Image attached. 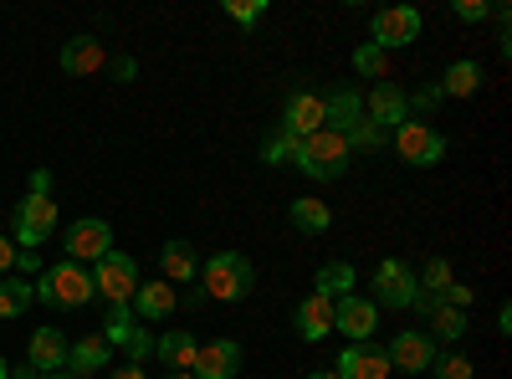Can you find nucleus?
I'll list each match as a JSON object with an SVG mask.
<instances>
[{"mask_svg":"<svg viewBox=\"0 0 512 379\" xmlns=\"http://www.w3.org/2000/svg\"><path fill=\"white\" fill-rule=\"evenodd\" d=\"M31 298L47 308H82L98 298V287H93V272H82V262H57L52 272H41L31 282Z\"/></svg>","mask_w":512,"mask_h":379,"instance_id":"f257e3e1","label":"nucleus"},{"mask_svg":"<svg viewBox=\"0 0 512 379\" xmlns=\"http://www.w3.org/2000/svg\"><path fill=\"white\" fill-rule=\"evenodd\" d=\"M349 159H354V149L338 139L333 129H318L308 139H297V154H292V164L308 180H344L349 175Z\"/></svg>","mask_w":512,"mask_h":379,"instance_id":"f03ea898","label":"nucleus"},{"mask_svg":"<svg viewBox=\"0 0 512 379\" xmlns=\"http://www.w3.org/2000/svg\"><path fill=\"white\" fill-rule=\"evenodd\" d=\"M256 287V272L241 251H216L210 262H200V292L216 303H241L246 292Z\"/></svg>","mask_w":512,"mask_h":379,"instance_id":"7ed1b4c3","label":"nucleus"},{"mask_svg":"<svg viewBox=\"0 0 512 379\" xmlns=\"http://www.w3.org/2000/svg\"><path fill=\"white\" fill-rule=\"evenodd\" d=\"M390 144H395V154H400L405 164H415V170H431V164H441V159H446V134H441V129H431L425 118L400 123V129L390 134Z\"/></svg>","mask_w":512,"mask_h":379,"instance_id":"20e7f679","label":"nucleus"},{"mask_svg":"<svg viewBox=\"0 0 512 379\" xmlns=\"http://www.w3.org/2000/svg\"><path fill=\"white\" fill-rule=\"evenodd\" d=\"M415 292H420V282H415V267H405L400 257H384L379 267H374V308L384 303V308H410L415 303Z\"/></svg>","mask_w":512,"mask_h":379,"instance_id":"39448f33","label":"nucleus"},{"mask_svg":"<svg viewBox=\"0 0 512 379\" xmlns=\"http://www.w3.org/2000/svg\"><path fill=\"white\" fill-rule=\"evenodd\" d=\"M52 231H57V205H52V195H26V200L16 205V246H21V251H36Z\"/></svg>","mask_w":512,"mask_h":379,"instance_id":"423d86ee","label":"nucleus"},{"mask_svg":"<svg viewBox=\"0 0 512 379\" xmlns=\"http://www.w3.org/2000/svg\"><path fill=\"white\" fill-rule=\"evenodd\" d=\"M364 118L374 123V129L395 134L400 123H410V93L400 88V82H374L369 98H364Z\"/></svg>","mask_w":512,"mask_h":379,"instance_id":"0eeeda50","label":"nucleus"},{"mask_svg":"<svg viewBox=\"0 0 512 379\" xmlns=\"http://www.w3.org/2000/svg\"><path fill=\"white\" fill-rule=\"evenodd\" d=\"M93 287L108 303H128L139 292V262L123 257V251H108V257L98 262V272H93Z\"/></svg>","mask_w":512,"mask_h":379,"instance_id":"6e6552de","label":"nucleus"},{"mask_svg":"<svg viewBox=\"0 0 512 379\" xmlns=\"http://www.w3.org/2000/svg\"><path fill=\"white\" fill-rule=\"evenodd\" d=\"M374 36V47H384V52H395V47H410V41L420 36V11L415 6H384V11H374V26H369Z\"/></svg>","mask_w":512,"mask_h":379,"instance_id":"1a4fd4ad","label":"nucleus"},{"mask_svg":"<svg viewBox=\"0 0 512 379\" xmlns=\"http://www.w3.org/2000/svg\"><path fill=\"white\" fill-rule=\"evenodd\" d=\"M113 251V226L88 216V221H72L67 231V262H103Z\"/></svg>","mask_w":512,"mask_h":379,"instance_id":"9d476101","label":"nucleus"},{"mask_svg":"<svg viewBox=\"0 0 512 379\" xmlns=\"http://www.w3.org/2000/svg\"><path fill=\"white\" fill-rule=\"evenodd\" d=\"M333 328L349 333L354 344H369L374 328H379V308L369 298H359V292H344V298L333 303Z\"/></svg>","mask_w":512,"mask_h":379,"instance_id":"9b49d317","label":"nucleus"},{"mask_svg":"<svg viewBox=\"0 0 512 379\" xmlns=\"http://www.w3.org/2000/svg\"><path fill=\"white\" fill-rule=\"evenodd\" d=\"M384 359H390V369H400V374H425L436 364V344L425 339L420 328H405V333H395V344L384 349Z\"/></svg>","mask_w":512,"mask_h":379,"instance_id":"f8f14e48","label":"nucleus"},{"mask_svg":"<svg viewBox=\"0 0 512 379\" xmlns=\"http://www.w3.org/2000/svg\"><path fill=\"white\" fill-rule=\"evenodd\" d=\"M241 359H246V354H241L236 339H216V344H200V349H195L190 374H195V379H236Z\"/></svg>","mask_w":512,"mask_h":379,"instance_id":"ddd939ff","label":"nucleus"},{"mask_svg":"<svg viewBox=\"0 0 512 379\" xmlns=\"http://www.w3.org/2000/svg\"><path fill=\"white\" fill-rule=\"evenodd\" d=\"M344 379H390L395 369H390V359H384V349H374V344H349L344 354H338V364H333Z\"/></svg>","mask_w":512,"mask_h":379,"instance_id":"4468645a","label":"nucleus"},{"mask_svg":"<svg viewBox=\"0 0 512 379\" xmlns=\"http://www.w3.org/2000/svg\"><path fill=\"white\" fill-rule=\"evenodd\" d=\"M318 129H323V98H318V93H292L287 108H282V134L308 139V134H318Z\"/></svg>","mask_w":512,"mask_h":379,"instance_id":"2eb2a0df","label":"nucleus"},{"mask_svg":"<svg viewBox=\"0 0 512 379\" xmlns=\"http://www.w3.org/2000/svg\"><path fill=\"white\" fill-rule=\"evenodd\" d=\"M359 123H364V103H359L354 88H338V93L323 98V129H333L338 139H349Z\"/></svg>","mask_w":512,"mask_h":379,"instance_id":"dca6fc26","label":"nucleus"},{"mask_svg":"<svg viewBox=\"0 0 512 379\" xmlns=\"http://www.w3.org/2000/svg\"><path fill=\"white\" fill-rule=\"evenodd\" d=\"M159 267H164V282H169V287H195V282H200V257H195V246L180 241V236L164 241Z\"/></svg>","mask_w":512,"mask_h":379,"instance_id":"f3484780","label":"nucleus"},{"mask_svg":"<svg viewBox=\"0 0 512 379\" xmlns=\"http://www.w3.org/2000/svg\"><path fill=\"white\" fill-rule=\"evenodd\" d=\"M292 323H297V339H303V344L328 339V333H333V298H323V292L303 298V303H297V313H292Z\"/></svg>","mask_w":512,"mask_h":379,"instance_id":"a211bd4d","label":"nucleus"},{"mask_svg":"<svg viewBox=\"0 0 512 379\" xmlns=\"http://www.w3.org/2000/svg\"><path fill=\"white\" fill-rule=\"evenodd\" d=\"M67 339H62V328H36L31 333V344H26V364H36L41 374H57L67 369Z\"/></svg>","mask_w":512,"mask_h":379,"instance_id":"6ab92c4d","label":"nucleus"},{"mask_svg":"<svg viewBox=\"0 0 512 379\" xmlns=\"http://www.w3.org/2000/svg\"><path fill=\"white\" fill-rule=\"evenodd\" d=\"M128 308H134V318L159 323V318H169L180 308V298H175V287H169V282H139V292L128 298Z\"/></svg>","mask_w":512,"mask_h":379,"instance_id":"aec40b11","label":"nucleus"},{"mask_svg":"<svg viewBox=\"0 0 512 379\" xmlns=\"http://www.w3.org/2000/svg\"><path fill=\"white\" fill-rule=\"evenodd\" d=\"M103 41L98 36H72L67 47H62V72H72V77H93V72H103Z\"/></svg>","mask_w":512,"mask_h":379,"instance_id":"412c9836","label":"nucleus"},{"mask_svg":"<svg viewBox=\"0 0 512 379\" xmlns=\"http://www.w3.org/2000/svg\"><path fill=\"white\" fill-rule=\"evenodd\" d=\"M108 364H113V349L98 339V333H88V339H77V344L67 349L72 379H88V374H98V369H108Z\"/></svg>","mask_w":512,"mask_h":379,"instance_id":"4be33fe9","label":"nucleus"},{"mask_svg":"<svg viewBox=\"0 0 512 379\" xmlns=\"http://www.w3.org/2000/svg\"><path fill=\"white\" fill-rule=\"evenodd\" d=\"M436 88H441L446 98H472V93L482 88V62H472V57L451 62V67H446V77L436 82Z\"/></svg>","mask_w":512,"mask_h":379,"instance_id":"5701e85b","label":"nucleus"},{"mask_svg":"<svg viewBox=\"0 0 512 379\" xmlns=\"http://www.w3.org/2000/svg\"><path fill=\"white\" fill-rule=\"evenodd\" d=\"M195 349H200V344H195V333H164V339L154 344V354L169 364V374L190 369V364H195Z\"/></svg>","mask_w":512,"mask_h":379,"instance_id":"b1692460","label":"nucleus"},{"mask_svg":"<svg viewBox=\"0 0 512 379\" xmlns=\"http://www.w3.org/2000/svg\"><path fill=\"white\" fill-rule=\"evenodd\" d=\"M292 226H297V231H308V236H323V231L333 226V210H328L323 200L303 195V200H292Z\"/></svg>","mask_w":512,"mask_h":379,"instance_id":"393cba45","label":"nucleus"},{"mask_svg":"<svg viewBox=\"0 0 512 379\" xmlns=\"http://www.w3.org/2000/svg\"><path fill=\"white\" fill-rule=\"evenodd\" d=\"M461 333H466V313L436 303V313H431V333H425V339H431V344H456Z\"/></svg>","mask_w":512,"mask_h":379,"instance_id":"a878e982","label":"nucleus"},{"mask_svg":"<svg viewBox=\"0 0 512 379\" xmlns=\"http://www.w3.org/2000/svg\"><path fill=\"white\" fill-rule=\"evenodd\" d=\"M31 308V282L26 277H0V323L21 318Z\"/></svg>","mask_w":512,"mask_h":379,"instance_id":"bb28decb","label":"nucleus"},{"mask_svg":"<svg viewBox=\"0 0 512 379\" xmlns=\"http://www.w3.org/2000/svg\"><path fill=\"white\" fill-rule=\"evenodd\" d=\"M354 72L369 77V82H390V52L374 47V41H364V47L354 52Z\"/></svg>","mask_w":512,"mask_h":379,"instance_id":"cd10ccee","label":"nucleus"},{"mask_svg":"<svg viewBox=\"0 0 512 379\" xmlns=\"http://www.w3.org/2000/svg\"><path fill=\"white\" fill-rule=\"evenodd\" d=\"M313 287L323 292V298L338 303V298L354 287V267H349V262H328V267H318V282H313Z\"/></svg>","mask_w":512,"mask_h":379,"instance_id":"c85d7f7f","label":"nucleus"},{"mask_svg":"<svg viewBox=\"0 0 512 379\" xmlns=\"http://www.w3.org/2000/svg\"><path fill=\"white\" fill-rule=\"evenodd\" d=\"M128 333H134V308H128V303H108V318H103V333H98V339L113 349H123V339H128Z\"/></svg>","mask_w":512,"mask_h":379,"instance_id":"c756f323","label":"nucleus"},{"mask_svg":"<svg viewBox=\"0 0 512 379\" xmlns=\"http://www.w3.org/2000/svg\"><path fill=\"white\" fill-rule=\"evenodd\" d=\"M415 282H420V292H431V298L441 303V292H446L456 277H451V262H446V257H431V262H425V272H420Z\"/></svg>","mask_w":512,"mask_h":379,"instance_id":"7c9ffc66","label":"nucleus"},{"mask_svg":"<svg viewBox=\"0 0 512 379\" xmlns=\"http://www.w3.org/2000/svg\"><path fill=\"white\" fill-rule=\"evenodd\" d=\"M344 144H349V149H364V154H374V149H384V144H390V134H384V129H374V123L364 118V123H359V129H354Z\"/></svg>","mask_w":512,"mask_h":379,"instance_id":"2f4dec72","label":"nucleus"},{"mask_svg":"<svg viewBox=\"0 0 512 379\" xmlns=\"http://www.w3.org/2000/svg\"><path fill=\"white\" fill-rule=\"evenodd\" d=\"M431 374L436 379H472V359H466V354H436Z\"/></svg>","mask_w":512,"mask_h":379,"instance_id":"473e14b6","label":"nucleus"},{"mask_svg":"<svg viewBox=\"0 0 512 379\" xmlns=\"http://www.w3.org/2000/svg\"><path fill=\"white\" fill-rule=\"evenodd\" d=\"M226 16L236 26H256V21L267 16V0H226Z\"/></svg>","mask_w":512,"mask_h":379,"instance_id":"72a5a7b5","label":"nucleus"},{"mask_svg":"<svg viewBox=\"0 0 512 379\" xmlns=\"http://www.w3.org/2000/svg\"><path fill=\"white\" fill-rule=\"evenodd\" d=\"M292 154H297V139H292V134H282V129L262 144V159H267V164H292Z\"/></svg>","mask_w":512,"mask_h":379,"instance_id":"f704fd0d","label":"nucleus"},{"mask_svg":"<svg viewBox=\"0 0 512 379\" xmlns=\"http://www.w3.org/2000/svg\"><path fill=\"white\" fill-rule=\"evenodd\" d=\"M123 349H128V364H144V359L154 354V333H149V328H134V333L123 339Z\"/></svg>","mask_w":512,"mask_h":379,"instance_id":"c9c22d12","label":"nucleus"},{"mask_svg":"<svg viewBox=\"0 0 512 379\" xmlns=\"http://www.w3.org/2000/svg\"><path fill=\"white\" fill-rule=\"evenodd\" d=\"M497 6H492V0H456V16L461 21H487Z\"/></svg>","mask_w":512,"mask_h":379,"instance_id":"e433bc0d","label":"nucleus"},{"mask_svg":"<svg viewBox=\"0 0 512 379\" xmlns=\"http://www.w3.org/2000/svg\"><path fill=\"white\" fill-rule=\"evenodd\" d=\"M11 267H21V277H26V282H31V277H41V251H21V246H16V262H11Z\"/></svg>","mask_w":512,"mask_h":379,"instance_id":"4c0bfd02","label":"nucleus"},{"mask_svg":"<svg viewBox=\"0 0 512 379\" xmlns=\"http://www.w3.org/2000/svg\"><path fill=\"white\" fill-rule=\"evenodd\" d=\"M441 303H446V308H461V313H466V303H472V287H461V282H451V287L441 292Z\"/></svg>","mask_w":512,"mask_h":379,"instance_id":"58836bf2","label":"nucleus"},{"mask_svg":"<svg viewBox=\"0 0 512 379\" xmlns=\"http://www.w3.org/2000/svg\"><path fill=\"white\" fill-rule=\"evenodd\" d=\"M26 195H52V170H31V190Z\"/></svg>","mask_w":512,"mask_h":379,"instance_id":"ea45409f","label":"nucleus"},{"mask_svg":"<svg viewBox=\"0 0 512 379\" xmlns=\"http://www.w3.org/2000/svg\"><path fill=\"white\" fill-rule=\"evenodd\" d=\"M11 262H16V241H6V236H0V277L11 272Z\"/></svg>","mask_w":512,"mask_h":379,"instance_id":"a19ab883","label":"nucleus"},{"mask_svg":"<svg viewBox=\"0 0 512 379\" xmlns=\"http://www.w3.org/2000/svg\"><path fill=\"white\" fill-rule=\"evenodd\" d=\"M441 103V88H425L420 98H410V108H436Z\"/></svg>","mask_w":512,"mask_h":379,"instance_id":"79ce46f5","label":"nucleus"},{"mask_svg":"<svg viewBox=\"0 0 512 379\" xmlns=\"http://www.w3.org/2000/svg\"><path fill=\"white\" fill-rule=\"evenodd\" d=\"M113 379H144V364H118Z\"/></svg>","mask_w":512,"mask_h":379,"instance_id":"37998d69","label":"nucleus"},{"mask_svg":"<svg viewBox=\"0 0 512 379\" xmlns=\"http://www.w3.org/2000/svg\"><path fill=\"white\" fill-rule=\"evenodd\" d=\"M11 379H41V369L36 364H21V369H11Z\"/></svg>","mask_w":512,"mask_h":379,"instance_id":"c03bdc74","label":"nucleus"},{"mask_svg":"<svg viewBox=\"0 0 512 379\" xmlns=\"http://www.w3.org/2000/svg\"><path fill=\"white\" fill-rule=\"evenodd\" d=\"M308 379H344V374H338V369H318V374H308Z\"/></svg>","mask_w":512,"mask_h":379,"instance_id":"a18cd8bd","label":"nucleus"},{"mask_svg":"<svg viewBox=\"0 0 512 379\" xmlns=\"http://www.w3.org/2000/svg\"><path fill=\"white\" fill-rule=\"evenodd\" d=\"M164 379H195V374H190V369H180V374H164Z\"/></svg>","mask_w":512,"mask_h":379,"instance_id":"49530a36","label":"nucleus"},{"mask_svg":"<svg viewBox=\"0 0 512 379\" xmlns=\"http://www.w3.org/2000/svg\"><path fill=\"white\" fill-rule=\"evenodd\" d=\"M0 379H11V364L6 359H0Z\"/></svg>","mask_w":512,"mask_h":379,"instance_id":"de8ad7c7","label":"nucleus"},{"mask_svg":"<svg viewBox=\"0 0 512 379\" xmlns=\"http://www.w3.org/2000/svg\"><path fill=\"white\" fill-rule=\"evenodd\" d=\"M41 379H72V374H62V369H57V374H41Z\"/></svg>","mask_w":512,"mask_h":379,"instance_id":"09e8293b","label":"nucleus"}]
</instances>
